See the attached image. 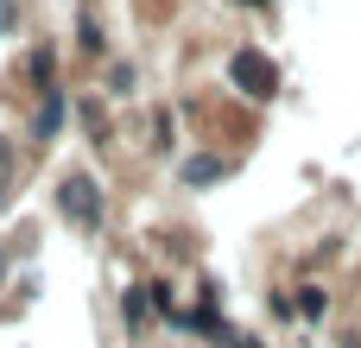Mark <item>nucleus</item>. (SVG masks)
Wrapping results in <instances>:
<instances>
[{
    "label": "nucleus",
    "instance_id": "nucleus-1",
    "mask_svg": "<svg viewBox=\"0 0 361 348\" xmlns=\"http://www.w3.org/2000/svg\"><path fill=\"white\" fill-rule=\"evenodd\" d=\"M57 216H63L76 235H95V228L108 222V197H102V184H95L89 171H70V178L57 184Z\"/></svg>",
    "mask_w": 361,
    "mask_h": 348
},
{
    "label": "nucleus",
    "instance_id": "nucleus-2",
    "mask_svg": "<svg viewBox=\"0 0 361 348\" xmlns=\"http://www.w3.org/2000/svg\"><path fill=\"white\" fill-rule=\"evenodd\" d=\"M228 82H235L247 101H273V95H279V63H273L260 44H241V51H228Z\"/></svg>",
    "mask_w": 361,
    "mask_h": 348
},
{
    "label": "nucleus",
    "instance_id": "nucleus-3",
    "mask_svg": "<svg viewBox=\"0 0 361 348\" xmlns=\"http://www.w3.org/2000/svg\"><path fill=\"white\" fill-rule=\"evenodd\" d=\"M63 120H70V89L57 82V89H44V101L32 108V127H25V139H32V146H51V139L63 133Z\"/></svg>",
    "mask_w": 361,
    "mask_h": 348
},
{
    "label": "nucleus",
    "instance_id": "nucleus-4",
    "mask_svg": "<svg viewBox=\"0 0 361 348\" xmlns=\"http://www.w3.org/2000/svg\"><path fill=\"white\" fill-rule=\"evenodd\" d=\"M235 171V159H222V152H190L184 165H178V184L184 190H209V184H222Z\"/></svg>",
    "mask_w": 361,
    "mask_h": 348
},
{
    "label": "nucleus",
    "instance_id": "nucleus-5",
    "mask_svg": "<svg viewBox=\"0 0 361 348\" xmlns=\"http://www.w3.org/2000/svg\"><path fill=\"white\" fill-rule=\"evenodd\" d=\"M184 336H197V342H228V323H222V311L216 304H197V311H178L171 317Z\"/></svg>",
    "mask_w": 361,
    "mask_h": 348
},
{
    "label": "nucleus",
    "instance_id": "nucleus-6",
    "mask_svg": "<svg viewBox=\"0 0 361 348\" xmlns=\"http://www.w3.org/2000/svg\"><path fill=\"white\" fill-rule=\"evenodd\" d=\"M146 323H152V298H146V285H127L121 292V330H127V342H140Z\"/></svg>",
    "mask_w": 361,
    "mask_h": 348
},
{
    "label": "nucleus",
    "instance_id": "nucleus-7",
    "mask_svg": "<svg viewBox=\"0 0 361 348\" xmlns=\"http://www.w3.org/2000/svg\"><path fill=\"white\" fill-rule=\"evenodd\" d=\"M76 51H89V57H102V51H108V32H102L95 6H82V13H76Z\"/></svg>",
    "mask_w": 361,
    "mask_h": 348
},
{
    "label": "nucleus",
    "instance_id": "nucleus-8",
    "mask_svg": "<svg viewBox=\"0 0 361 348\" xmlns=\"http://www.w3.org/2000/svg\"><path fill=\"white\" fill-rule=\"evenodd\" d=\"M25 76H32L38 89H57V51H51V44H38V51L25 57Z\"/></svg>",
    "mask_w": 361,
    "mask_h": 348
},
{
    "label": "nucleus",
    "instance_id": "nucleus-9",
    "mask_svg": "<svg viewBox=\"0 0 361 348\" xmlns=\"http://www.w3.org/2000/svg\"><path fill=\"white\" fill-rule=\"evenodd\" d=\"M76 120H82V133H89L95 146L114 133V127H108V108H102V101H76Z\"/></svg>",
    "mask_w": 361,
    "mask_h": 348
},
{
    "label": "nucleus",
    "instance_id": "nucleus-10",
    "mask_svg": "<svg viewBox=\"0 0 361 348\" xmlns=\"http://www.w3.org/2000/svg\"><path fill=\"white\" fill-rule=\"evenodd\" d=\"M298 317H305V323H324V317H330V292H324V285H305V292H298Z\"/></svg>",
    "mask_w": 361,
    "mask_h": 348
},
{
    "label": "nucleus",
    "instance_id": "nucleus-11",
    "mask_svg": "<svg viewBox=\"0 0 361 348\" xmlns=\"http://www.w3.org/2000/svg\"><path fill=\"white\" fill-rule=\"evenodd\" d=\"M108 95H121V101L140 95V70H133V63H114V70H108Z\"/></svg>",
    "mask_w": 361,
    "mask_h": 348
},
{
    "label": "nucleus",
    "instance_id": "nucleus-12",
    "mask_svg": "<svg viewBox=\"0 0 361 348\" xmlns=\"http://www.w3.org/2000/svg\"><path fill=\"white\" fill-rule=\"evenodd\" d=\"M152 152H178V127H171V108H159V120H152Z\"/></svg>",
    "mask_w": 361,
    "mask_h": 348
},
{
    "label": "nucleus",
    "instance_id": "nucleus-13",
    "mask_svg": "<svg viewBox=\"0 0 361 348\" xmlns=\"http://www.w3.org/2000/svg\"><path fill=\"white\" fill-rule=\"evenodd\" d=\"M13 25H19V0H0V38H6Z\"/></svg>",
    "mask_w": 361,
    "mask_h": 348
},
{
    "label": "nucleus",
    "instance_id": "nucleus-14",
    "mask_svg": "<svg viewBox=\"0 0 361 348\" xmlns=\"http://www.w3.org/2000/svg\"><path fill=\"white\" fill-rule=\"evenodd\" d=\"M228 348H267L260 336H228Z\"/></svg>",
    "mask_w": 361,
    "mask_h": 348
},
{
    "label": "nucleus",
    "instance_id": "nucleus-15",
    "mask_svg": "<svg viewBox=\"0 0 361 348\" xmlns=\"http://www.w3.org/2000/svg\"><path fill=\"white\" fill-rule=\"evenodd\" d=\"M343 348H361V330H349V336H343Z\"/></svg>",
    "mask_w": 361,
    "mask_h": 348
},
{
    "label": "nucleus",
    "instance_id": "nucleus-16",
    "mask_svg": "<svg viewBox=\"0 0 361 348\" xmlns=\"http://www.w3.org/2000/svg\"><path fill=\"white\" fill-rule=\"evenodd\" d=\"M235 6H273V0H235Z\"/></svg>",
    "mask_w": 361,
    "mask_h": 348
},
{
    "label": "nucleus",
    "instance_id": "nucleus-17",
    "mask_svg": "<svg viewBox=\"0 0 361 348\" xmlns=\"http://www.w3.org/2000/svg\"><path fill=\"white\" fill-rule=\"evenodd\" d=\"M0 279H6V247H0Z\"/></svg>",
    "mask_w": 361,
    "mask_h": 348
}]
</instances>
